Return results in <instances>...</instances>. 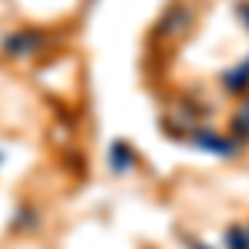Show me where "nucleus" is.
Returning <instances> with one entry per match:
<instances>
[{
    "mask_svg": "<svg viewBox=\"0 0 249 249\" xmlns=\"http://www.w3.org/2000/svg\"><path fill=\"white\" fill-rule=\"evenodd\" d=\"M193 143L203 146V150H210V153H216V156H232L236 153V143L226 140V136H219V133H213V130H196V133H193Z\"/></svg>",
    "mask_w": 249,
    "mask_h": 249,
    "instance_id": "7ed1b4c3",
    "label": "nucleus"
},
{
    "mask_svg": "<svg viewBox=\"0 0 249 249\" xmlns=\"http://www.w3.org/2000/svg\"><path fill=\"white\" fill-rule=\"evenodd\" d=\"M186 246H190V249H206V246H203V243H196V239H190Z\"/></svg>",
    "mask_w": 249,
    "mask_h": 249,
    "instance_id": "1a4fd4ad",
    "label": "nucleus"
},
{
    "mask_svg": "<svg viewBox=\"0 0 249 249\" xmlns=\"http://www.w3.org/2000/svg\"><path fill=\"white\" fill-rule=\"evenodd\" d=\"M226 246H230V249H249V232L230 230V232H226Z\"/></svg>",
    "mask_w": 249,
    "mask_h": 249,
    "instance_id": "0eeeda50",
    "label": "nucleus"
},
{
    "mask_svg": "<svg viewBox=\"0 0 249 249\" xmlns=\"http://www.w3.org/2000/svg\"><path fill=\"white\" fill-rule=\"evenodd\" d=\"M110 166H113V173H126L133 166V153H130V146L123 140H116L110 146Z\"/></svg>",
    "mask_w": 249,
    "mask_h": 249,
    "instance_id": "39448f33",
    "label": "nucleus"
},
{
    "mask_svg": "<svg viewBox=\"0 0 249 249\" xmlns=\"http://www.w3.org/2000/svg\"><path fill=\"white\" fill-rule=\"evenodd\" d=\"M40 43H43V34H37V30H17V34H10V37L3 40V47H7L10 57H27V53L37 50Z\"/></svg>",
    "mask_w": 249,
    "mask_h": 249,
    "instance_id": "f257e3e1",
    "label": "nucleus"
},
{
    "mask_svg": "<svg viewBox=\"0 0 249 249\" xmlns=\"http://www.w3.org/2000/svg\"><path fill=\"white\" fill-rule=\"evenodd\" d=\"M232 133L236 136H249V100L236 110V116H232Z\"/></svg>",
    "mask_w": 249,
    "mask_h": 249,
    "instance_id": "423d86ee",
    "label": "nucleus"
},
{
    "mask_svg": "<svg viewBox=\"0 0 249 249\" xmlns=\"http://www.w3.org/2000/svg\"><path fill=\"white\" fill-rule=\"evenodd\" d=\"M223 87H226L230 93H243V90H249V60L239 63V67L230 70V73H223Z\"/></svg>",
    "mask_w": 249,
    "mask_h": 249,
    "instance_id": "20e7f679",
    "label": "nucleus"
},
{
    "mask_svg": "<svg viewBox=\"0 0 249 249\" xmlns=\"http://www.w3.org/2000/svg\"><path fill=\"white\" fill-rule=\"evenodd\" d=\"M190 23H193V14L186 10V7H179V3H176V7H170V10H166V17L160 20L156 34H163V37H179Z\"/></svg>",
    "mask_w": 249,
    "mask_h": 249,
    "instance_id": "f03ea898",
    "label": "nucleus"
},
{
    "mask_svg": "<svg viewBox=\"0 0 249 249\" xmlns=\"http://www.w3.org/2000/svg\"><path fill=\"white\" fill-rule=\"evenodd\" d=\"M236 10H239V17L246 20V27H249V0H243V3H236Z\"/></svg>",
    "mask_w": 249,
    "mask_h": 249,
    "instance_id": "6e6552de",
    "label": "nucleus"
}]
</instances>
